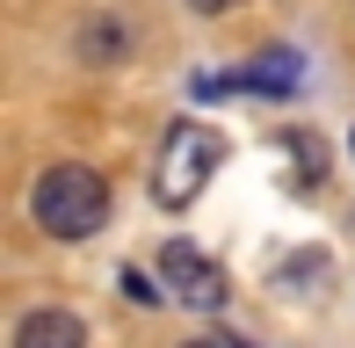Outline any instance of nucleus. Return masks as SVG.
Wrapping results in <instances>:
<instances>
[{"mask_svg":"<svg viewBox=\"0 0 355 348\" xmlns=\"http://www.w3.org/2000/svg\"><path fill=\"white\" fill-rule=\"evenodd\" d=\"M225 167V138L211 131V123H174L167 131V153H159V203H167V211H189V203L203 196V182H211V174Z\"/></svg>","mask_w":355,"mask_h":348,"instance_id":"nucleus-2","label":"nucleus"},{"mask_svg":"<svg viewBox=\"0 0 355 348\" xmlns=\"http://www.w3.org/2000/svg\"><path fill=\"white\" fill-rule=\"evenodd\" d=\"M29 211H37V225L58 232V240H87V232H102V218H109V189H102V174H94V167L58 160L51 174H37Z\"/></svg>","mask_w":355,"mask_h":348,"instance_id":"nucleus-1","label":"nucleus"},{"mask_svg":"<svg viewBox=\"0 0 355 348\" xmlns=\"http://www.w3.org/2000/svg\"><path fill=\"white\" fill-rule=\"evenodd\" d=\"M80 51H87L94 66H102L109 51H123V29H109V22H94V29H87V44H80Z\"/></svg>","mask_w":355,"mask_h":348,"instance_id":"nucleus-6","label":"nucleus"},{"mask_svg":"<svg viewBox=\"0 0 355 348\" xmlns=\"http://www.w3.org/2000/svg\"><path fill=\"white\" fill-rule=\"evenodd\" d=\"M15 348H87V327L51 305V312H29V320L15 327Z\"/></svg>","mask_w":355,"mask_h":348,"instance_id":"nucleus-5","label":"nucleus"},{"mask_svg":"<svg viewBox=\"0 0 355 348\" xmlns=\"http://www.w3.org/2000/svg\"><path fill=\"white\" fill-rule=\"evenodd\" d=\"M189 348H239V341H189Z\"/></svg>","mask_w":355,"mask_h":348,"instance_id":"nucleus-8","label":"nucleus"},{"mask_svg":"<svg viewBox=\"0 0 355 348\" xmlns=\"http://www.w3.org/2000/svg\"><path fill=\"white\" fill-rule=\"evenodd\" d=\"M297 80H304L297 51H261L254 66L225 73V80H196V94H290Z\"/></svg>","mask_w":355,"mask_h":348,"instance_id":"nucleus-4","label":"nucleus"},{"mask_svg":"<svg viewBox=\"0 0 355 348\" xmlns=\"http://www.w3.org/2000/svg\"><path fill=\"white\" fill-rule=\"evenodd\" d=\"M196 15H225V8H239V0H189Z\"/></svg>","mask_w":355,"mask_h":348,"instance_id":"nucleus-7","label":"nucleus"},{"mask_svg":"<svg viewBox=\"0 0 355 348\" xmlns=\"http://www.w3.org/2000/svg\"><path fill=\"white\" fill-rule=\"evenodd\" d=\"M159 276H167V290L182 297V305H196V312H218L225 305V268L211 254H196L189 240H167V247H159Z\"/></svg>","mask_w":355,"mask_h":348,"instance_id":"nucleus-3","label":"nucleus"}]
</instances>
